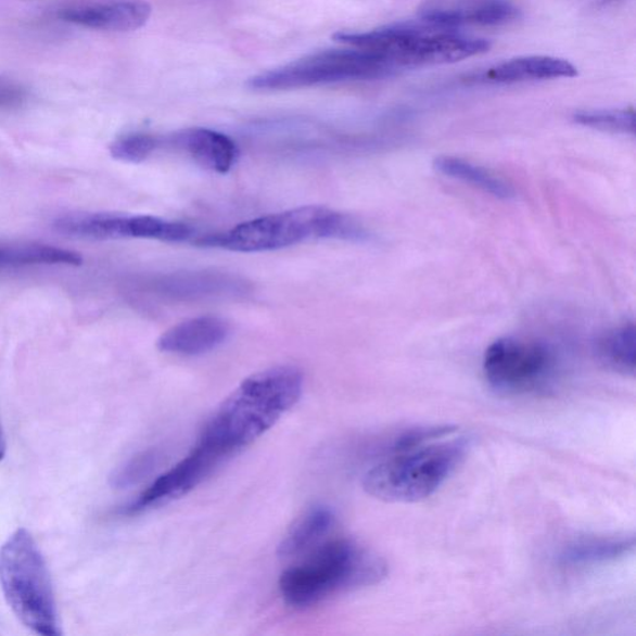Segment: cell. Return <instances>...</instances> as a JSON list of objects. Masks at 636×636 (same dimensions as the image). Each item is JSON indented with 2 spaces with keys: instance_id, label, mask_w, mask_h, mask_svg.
<instances>
[{
  "instance_id": "ac0fdd59",
  "label": "cell",
  "mask_w": 636,
  "mask_h": 636,
  "mask_svg": "<svg viewBox=\"0 0 636 636\" xmlns=\"http://www.w3.org/2000/svg\"><path fill=\"white\" fill-rule=\"evenodd\" d=\"M433 166L440 174L475 187L497 200L511 201L516 196L511 183L475 163L459 157L440 156L434 160Z\"/></svg>"
},
{
  "instance_id": "277c9868",
  "label": "cell",
  "mask_w": 636,
  "mask_h": 636,
  "mask_svg": "<svg viewBox=\"0 0 636 636\" xmlns=\"http://www.w3.org/2000/svg\"><path fill=\"white\" fill-rule=\"evenodd\" d=\"M334 40L347 47L374 51L390 59L400 71L461 62L484 54L492 47L484 38L424 21L392 24L369 31H341Z\"/></svg>"
},
{
  "instance_id": "5b68a950",
  "label": "cell",
  "mask_w": 636,
  "mask_h": 636,
  "mask_svg": "<svg viewBox=\"0 0 636 636\" xmlns=\"http://www.w3.org/2000/svg\"><path fill=\"white\" fill-rule=\"evenodd\" d=\"M469 449L467 437L436 441L393 453L366 472L368 495L391 504H416L434 495L458 469Z\"/></svg>"
},
{
  "instance_id": "484cf974",
  "label": "cell",
  "mask_w": 636,
  "mask_h": 636,
  "mask_svg": "<svg viewBox=\"0 0 636 636\" xmlns=\"http://www.w3.org/2000/svg\"><path fill=\"white\" fill-rule=\"evenodd\" d=\"M5 454V437L2 425H0V461L3 460Z\"/></svg>"
},
{
  "instance_id": "d6986e66",
  "label": "cell",
  "mask_w": 636,
  "mask_h": 636,
  "mask_svg": "<svg viewBox=\"0 0 636 636\" xmlns=\"http://www.w3.org/2000/svg\"><path fill=\"white\" fill-rule=\"evenodd\" d=\"M634 537H589L567 545L560 562L571 567H587L615 561L632 552Z\"/></svg>"
},
{
  "instance_id": "9a60e30c",
  "label": "cell",
  "mask_w": 636,
  "mask_h": 636,
  "mask_svg": "<svg viewBox=\"0 0 636 636\" xmlns=\"http://www.w3.org/2000/svg\"><path fill=\"white\" fill-rule=\"evenodd\" d=\"M166 141L182 150L201 167L220 175L228 174L239 158L237 143L227 135L208 128H188Z\"/></svg>"
},
{
  "instance_id": "52a82bcc",
  "label": "cell",
  "mask_w": 636,
  "mask_h": 636,
  "mask_svg": "<svg viewBox=\"0 0 636 636\" xmlns=\"http://www.w3.org/2000/svg\"><path fill=\"white\" fill-rule=\"evenodd\" d=\"M400 68L381 54L352 48L323 50L296 62L272 68L247 81L254 90L282 91L347 81L385 79Z\"/></svg>"
},
{
  "instance_id": "7c38bea8",
  "label": "cell",
  "mask_w": 636,
  "mask_h": 636,
  "mask_svg": "<svg viewBox=\"0 0 636 636\" xmlns=\"http://www.w3.org/2000/svg\"><path fill=\"white\" fill-rule=\"evenodd\" d=\"M152 8L141 0L68 7L59 12L64 22L105 31H132L149 22Z\"/></svg>"
},
{
  "instance_id": "7a4b0ae2",
  "label": "cell",
  "mask_w": 636,
  "mask_h": 636,
  "mask_svg": "<svg viewBox=\"0 0 636 636\" xmlns=\"http://www.w3.org/2000/svg\"><path fill=\"white\" fill-rule=\"evenodd\" d=\"M318 238L366 242L369 234L346 214L326 206L307 205L242 222L225 233L200 236L194 244L236 253H263L280 251Z\"/></svg>"
},
{
  "instance_id": "5bb4252c",
  "label": "cell",
  "mask_w": 636,
  "mask_h": 636,
  "mask_svg": "<svg viewBox=\"0 0 636 636\" xmlns=\"http://www.w3.org/2000/svg\"><path fill=\"white\" fill-rule=\"evenodd\" d=\"M578 71L569 60L554 56H523L507 60L470 77L479 84H516L537 80L571 79Z\"/></svg>"
},
{
  "instance_id": "8fae6325",
  "label": "cell",
  "mask_w": 636,
  "mask_h": 636,
  "mask_svg": "<svg viewBox=\"0 0 636 636\" xmlns=\"http://www.w3.org/2000/svg\"><path fill=\"white\" fill-rule=\"evenodd\" d=\"M419 14L421 21L457 29L463 25L498 27L520 18L519 8L507 0H425Z\"/></svg>"
},
{
  "instance_id": "6da1fadb",
  "label": "cell",
  "mask_w": 636,
  "mask_h": 636,
  "mask_svg": "<svg viewBox=\"0 0 636 636\" xmlns=\"http://www.w3.org/2000/svg\"><path fill=\"white\" fill-rule=\"evenodd\" d=\"M303 391L304 376L296 367L279 366L247 377L214 412L200 443L222 460L229 458L277 424Z\"/></svg>"
},
{
  "instance_id": "e0dca14e",
  "label": "cell",
  "mask_w": 636,
  "mask_h": 636,
  "mask_svg": "<svg viewBox=\"0 0 636 636\" xmlns=\"http://www.w3.org/2000/svg\"><path fill=\"white\" fill-rule=\"evenodd\" d=\"M333 523V513L328 506H314L289 529L283 536L278 555L281 558L298 557L316 546L328 535Z\"/></svg>"
},
{
  "instance_id": "3957f363",
  "label": "cell",
  "mask_w": 636,
  "mask_h": 636,
  "mask_svg": "<svg viewBox=\"0 0 636 636\" xmlns=\"http://www.w3.org/2000/svg\"><path fill=\"white\" fill-rule=\"evenodd\" d=\"M385 575L386 564L380 556L351 540L336 539L283 572L279 589L288 606L304 609L334 593L373 586Z\"/></svg>"
},
{
  "instance_id": "603a6c76",
  "label": "cell",
  "mask_w": 636,
  "mask_h": 636,
  "mask_svg": "<svg viewBox=\"0 0 636 636\" xmlns=\"http://www.w3.org/2000/svg\"><path fill=\"white\" fill-rule=\"evenodd\" d=\"M160 455L157 451L148 450L136 455L124 467L116 471L113 476V485L118 488H126L139 484L140 481L148 478L154 468L157 467Z\"/></svg>"
},
{
  "instance_id": "cb8c5ba5",
  "label": "cell",
  "mask_w": 636,
  "mask_h": 636,
  "mask_svg": "<svg viewBox=\"0 0 636 636\" xmlns=\"http://www.w3.org/2000/svg\"><path fill=\"white\" fill-rule=\"evenodd\" d=\"M457 431L458 428L453 425L412 428L410 431L404 432L398 440L394 442L392 451L397 453L418 448V446L421 445L445 440L446 436H450Z\"/></svg>"
},
{
  "instance_id": "4fadbf2b",
  "label": "cell",
  "mask_w": 636,
  "mask_h": 636,
  "mask_svg": "<svg viewBox=\"0 0 636 636\" xmlns=\"http://www.w3.org/2000/svg\"><path fill=\"white\" fill-rule=\"evenodd\" d=\"M230 328L218 316L189 318L162 334L157 347L166 354L200 356L216 349L229 336Z\"/></svg>"
},
{
  "instance_id": "ba28073f",
  "label": "cell",
  "mask_w": 636,
  "mask_h": 636,
  "mask_svg": "<svg viewBox=\"0 0 636 636\" xmlns=\"http://www.w3.org/2000/svg\"><path fill=\"white\" fill-rule=\"evenodd\" d=\"M552 351L534 340L504 338L485 352L483 369L486 381L498 392L520 394L535 391L551 376Z\"/></svg>"
},
{
  "instance_id": "ffe728a7",
  "label": "cell",
  "mask_w": 636,
  "mask_h": 636,
  "mask_svg": "<svg viewBox=\"0 0 636 636\" xmlns=\"http://www.w3.org/2000/svg\"><path fill=\"white\" fill-rule=\"evenodd\" d=\"M597 355L601 362L613 371L634 376L636 355L634 322H625L600 336L597 342Z\"/></svg>"
},
{
  "instance_id": "8992f818",
  "label": "cell",
  "mask_w": 636,
  "mask_h": 636,
  "mask_svg": "<svg viewBox=\"0 0 636 636\" xmlns=\"http://www.w3.org/2000/svg\"><path fill=\"white\" fill-rule=\"evenodd\" d=\"M0 586L28 629L44 636L62 634L48 565L27 530L14 532L0 548Z\"/></svg>"
},
{
  "instance_id": "d4e9b609",
  "label": "cell",
  "mask_w": 636,
  "mask_h": 636,
  "mask_svg": "<svg viewBox=\"0 0 636 636\" xmlns=\"http://www.w3.org/2000/svg\"><path fill=\"white\" fill-rule=\"evenodd\" d=\"M27 94L22 85L0 79V111L21 107L27 101Z\"/></svg>"
},
{
  "instance_id": "7402d4cb",
  "label": "cell",
  "mask_w": 636,
  "mask_h": 636,
  "mask_svg": "<svg viewBox=\"0 0 636 636\" xmlns=\"http://www.w3.org/2000/svg\"><path fill=\"white\" fill-rule=\"evenodd\" d=\"M165 145V139L157 135L133 132L127 133L111 144V156L126 163H141Z\"/></svg>"
},
{
  "instance_id": "2e32d148",
  "label": "cell",
  "mask_w": 636,
  "mask_h": 636,
  "mask_svg": "<svg viewBox=\"0 0 636 636\" xmlns=\"http://www.w3.org/2000/svg\"><path fill=\"white\" fill-rule=\"evenodd\" d=\"M79 253L39 243H0V271L31 268V266H80Z\"/></svg>"
},
{
  "instance_id": "44dd1931",
  "label": "cell",
  "mask_w": 636,
  "mask_h": 636,
  "mask_svg": "<svg viewBox=\"0 0 636 636\" xmlns=\"http://www.w3.org/2000/svg\"><path fill=\"white\" fill-rule=\"evenodd\" d=\"M575 124L623 135L635 133V113L633 109L583 110L573 115Z\"/></svg>"
},
{
  "instance_id": "9c48e42d",
  "label": "cell",
  "mask_w": 636,
  "mask_h": 636,
  "mask_svg": "<svg viewBox=\"0 0 636 636\" xmlns=\"http://www.w3.org/2000/svg\"><path fill=\"white\" fill-rule=\"evenodd\" d=\"M62 233L85 239H151L166 243H186L196 239L195 229L186 222L152 216L119 214H76L55 221Z\"/></svg>"
},
{
  "instance_id": "30bf717a",
  "label": "cell",
  "mask_w": 636,
  "mask_h": 636,
  "mask_svg": "<svg viewBox=\"0 0 636 636\" xmlns=\"http://www.w3.org/2000/svg\"><path fill=\"white\" fill-rule=\"evenodd\" d=\"M221 461L219 455L196 443L183 460L154 481L135 501L124 507L123 513H139L191 493Z\"/></svg>"
}]
</instances>
